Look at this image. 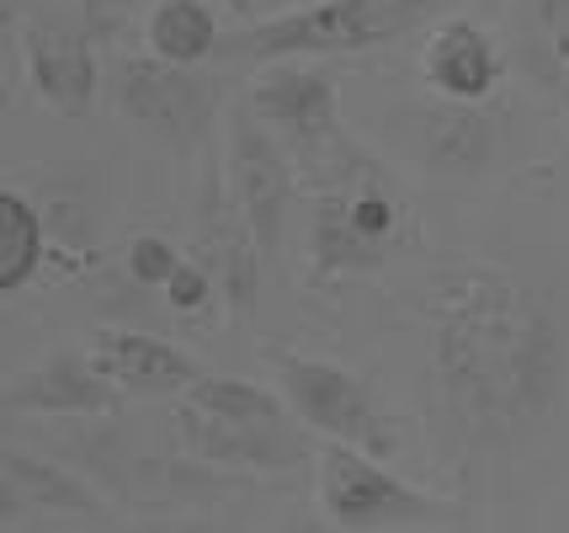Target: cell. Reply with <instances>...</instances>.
Segmentation results:
<instances>
[{
	"label": "cell",
	"instance_id": "6da1fadb",
	"mask_svg": "<svg viewBox=\"0 0 569 533\" xmlns=\"http://www.w3.org/2000/svg\"><path fill=\"white\" fill-rule=\"evenodd\" d=\"M421 326L431 401L458 458L517 448L559 411L569 320L548 288L496 261H458L426 283Z\"/></svg>",
	"mask_w": 569,
	"mask_h": 533
},
{
	"label": "cell",
	"instance_id": "7a4b0ae2",
	"mask_svg": "<svg viewBox=\"0 0 569 533\" xmlns=\"http://www.w3.org/2000/svg\"><path fill=\"white\" fill-rule=\"evenodd\" d=\"M458 0H320L303 11H282L272 22H250L223 32L208 65H277V59H336V53H368L383 43L410 38L431 17L452 11Z\"/></svg>",
	"mask_w": 569,
	"mask_h": 533
},
{
	"label": "cell",
	"instance_id": "3957f363",
	"mask_svg": "<svg viewBox=\"0 0 569 533\" xmlns=\"http://www.w3.org/2000/svg\"><path fill=\"white\" fill-rule=\"evenodd\" d=\"M64 448L123 512H198V507H223V502L256 496V475L219 470V464L187 454V448L149 454V448H139L118 427L70 432Z\"/></svg>",
	"mask_w": 569,
	"mask_h": 533
},
{
	"label": "cell",
	"instance_id": "277c9868",
	"mask_svg": "<svg viewBox=\"0 0 569 533\" xmlns=\"http://www.w3.org/2000/svg\"><path fill=\"white\" fill-rule=\"evenodd\" d=\"M267 124L277 128V139L288 145L298 166V181L303 187H330V181L362 171L372 160V150H362L341 128V102H336V80L325 70H303L298 59H277V65H261L256 80H250L246 97Z\"/></svg>",
	"mask_w": 569,
	"mask_h": 533
},
{
	"label": "cell",
	"instance_id": "5b68a950",
	"mask_svg": "<svg viewBox=\"0 0 569 533\" xmlns=\"http://www.w3.org/2000/svg\"><path fill=\"white\" fill-rule=\"evenodd\" d=\"M229 91L223 70L202 65H171L160 53H123L107 70V97L133 128L171 150H198L202 134L213 128Z\"/></svg>",
	"mask_w": 569,
	"mask_h": 533
},
{
	"label": "cell",
	"instance_id": "8992f818",
	"mask_svg": "<svg viewBox=\"0 0 569 533\" xmlns=\"http://www.w3.org/2000/svg\"><path fill=\"white\" fill-rule=\"evenodd\" d=\"M267 368H272L282 401L320 432L325 443H351L372 458H395L399 454V427L389 422L383 401L368 389V379H357L351 368L330 363V357L293 353L282 342L261 347Z\"/></svg>",
	"mask_w": 569,
	"mask_h": 533
},
{
	"label": "cell",
	"instance_id": "52a82bcc",
	"mask_svg": "<svg viewBox=\"0 0 569 533\" xmlns=\"http://www.w3.org/2000/svg\"><path fill=\"white\" fill-rule=\"evenodd\" d=\"M171 432L176 448L208 458L219 470H240V475H293L309 458L320 454L315 448V427L298 416L293 406L277 411H213L198 406L187 395H176L171 406Z\"/></svg>",
	"mask_w": 569,
	"mask_h": 533
},
{
	"label": "cell",
	"instance_id": "ba28073f",
	"mask_svg": "<svg viewBox=\"0 0 569 533\" xmlns=\"http://www.w3.org/2000/svg\"><path fill=\"white\" fill-rule=\"evenodd\" d=\"M315 470H320V507L336 529H437V523H463V512L452 502L399 481L383 458L362 454L351 443H325L315 454Z\"/></svg>",
	"mask_w": 569,
	"mask_h": 533
},
{
	"label": "cell",
	"instance_id": "9c48e42d",
	"mask_svg": "<svg viewBox=\"0 0 569 533\" xmlns=\"http://www.w3.org/2000/svg\"><path fill=\"white\" fill-rule=\"evenodd\" d=\"M229 187H234V198L246 208L267 261H272L282 251L288 208H293V193H298V166L288 155V145L277 139V128L250 102H240L229 112Z\"/></svg>",
	"mask_w": 569,
	"mask_h": 533
},
{
	"label": "cell",
	"instance_id": "30bf717a",
	"mask_svg": "<svg viewBox=\"0 0 569 533\" xmlns=\"http://www.w3.org/2000/svg\"><path fill=\"white\" fill-rule=\"evenodd\" d=\"M0 496H6L0 529H17L22 517L91 523V529L123 517V507L80 464L43 458V454H32V448H22V443H6V454H0Z\"/></svg>",
	"mask_w": 569,
	"mask_h": 533
},
{
	"label": "cell",
	"instance_id": "8fae6325",
	"mask_svg": "<svg viewBox=\"0 0 569 533\" xmlns=\"http://www.w3.org/2000/svg\"><path fill=\"white\" fill-rule=\"evenodd\" d=\"M198 240H202V267L219 283V299L234 320H250V309L261 299V267L267 251L250 229L246 208L234 198V187L223 171H208L198 204Z\"/></svg>",
	"mask_w": 569,
	"mask_h": 533
},
{
	"label": "cell",
	"instance_id": "7c38bea8",
	"mask_svg": "<svg viewBox=\"0 0 569 533\" xmlns=\"http://www.w3.org/2000/svg\"><path fill=\"white\" fill-rule=\"evenodd\" d=\"M97 49L101 43L86 32V22H59V17H27L22 22V65L32 76V91L59 118H86L97 107Z\"/></svg>",
	"mask_w": 569,
	"mask_h": 533
},
{
	"label": "cell",
	"instance_id": "4fadbf2b",
	"mask_svg": "<svg viewBox=\"0 0 569 533\" xmlns=\"http://www.w3.org/2000/svg\"><path fill=\"white\" fill-rule=\"evenodd\" d=\"M0 401L22 416H91V422H107L128 406V395L101 374L91 353H53L27 363L22 374L6 379Z\"/></svg>",
	"mask_w": 569,
	"mask_h": 533
},
{
	"label": "cell",
	"instance_id": "5bb4252c",
	"mask_svg": "<svg viewBox=\"0 0 569 533\" xmlns=\"http://www.w3.org/2000/svg\"><path fill=\"white\" fill-rule=\"evenodd\" d=\"M86 353L97 357V368L123 389L128 401H176L202 379V363L181 353L176 342L154 336V330H128V326H101Z\"/></svg>",
	"mask_w": 569,
	"mask_h": 533
},
{
	"label": "cell",
	"instance_id": "9a60e30c",
	"mask_svg": "<svg viewBox=\"0 0 569 533\" xmlns=\"http://www.w3.org/2000/svg\"><path fill=\"white\" fill-rule=\"evenodd\" d=\"M410 112V139L431 171L442 177H485L490 160L500 150V124L496 112H485V102H458L431 91V102L405 107Z\"/></svg>",
	"mask_w": 569,
	"mask_h": 533
},
{
	"label": "cell",
	"instance_id": "2e32d148",
	"mask_svg": "<svg viewBox=\"0 0 569 533\" xmlns=\"http://www.w3.org/2000/svg\"><path fill=\"white\" fill-rule=\"evenodd\" d=\"M389 256H395V246H383V240L351 214L347 177L315 193V214H309V278L336 283V278L383 273Z\"/></svg>",
	"mask_w": 569,
	"mask_h": 533
},
{
	"label": "cell",
	"instance_id": "e0dca14e",
	"mask_svg": "<svg viewBox=\"0 0 569 533\" xmlns=\"http://www.w3.org/2000/svg\"><path fill=\"white\" fill-rule=\"evenodd\" d=\"M43 225H49V256L64 273H80L101 256V177L91 166H59L43 171Z\"/></svg>",
	"mask_w": 569,
	"mask_h": 533
},
{
	"label": "cell",
	"instance_id": "ac0fdd59",
	"mask_svg": "<svg viewBox=\"0 0 569 533\" xmlns=\"http://www.w3.org/2000/svg\"><path fill=\"white\" fill-rule=\"evenodd\" d=\"M426 86L442 91V97H458V102H490L500 86V49L496 38L479 22H463V17H447L431 38H426L421 53Z\"/></svg>",
	"mask_w": 569,
	"mask_h": 533
},
{
	"label": "cell",
	"instance_id": "d6986e66",
	"mask_svg": "<svg viewBox=\"0 0 569 533\" xmlns=\"http://www.w3.org/2000/svg\"><path fill=\"white\" fill-rule=\"evenodd\" d=\"M517 65L548 86L553 97L569 91V0H521L517 6Z\"/></svg>",
	"mask_w": 569,
	"mask_h": 533
},
{
	"label": "cell",
	"instance_id": "ffe728a7",
	"mask_svg": "<svg viewBox=\"0 0 569 533\" xmlns=\"http://www.w3.org/2000/svg\"><path fill=\"white\" fill-rule=\"evenodd\" d=\"M49 256V225H43V208L32 204L17 187H0V288L17 294L38 278Z\"/></svg>",
	"mask_w": 569,
	"mask_h": 533
},
{
	"label": "cell",
	"instance_id": "44dd1931",
	"mask_svg": "<svg viewBox=\"0 0 569 533\" xmlns=\"http://www.w3.org/2000/svg\"><path fill=\"white\" fill-rule=\"evenodd\" d=\"M149 53L171 59V65H208L219 49L223 27L208 0H160L149 11Z\"/></svg>",
	"mask_w": 569,
	"mask_h": 533
},
{
	"label": "cell",
	"instance_id": "7402d4cb",
	"mask_svg": "<svg viewBox=\"0 0 569 533\" xmlns=\"http://www.w3.org/2000/svg\"><path fill=\"white\" fill-rule=\"evenodd\" d=\"M176 267H181V251H176L166 235H139L128 246V278L139 283V288H166Z\"/></svg>",
	"mask_w": 569,
	"mask_h": 533
},
{
	"label": "cell",
	"instance_id": "603a6c76",
	"mask_svg": "<svg viewBox=\"0 0 569 533\" xmlns=\"http://www.w3.org/2000/svg\"><path fill=\"white\" fill-rule=\"evenodd\" d=\"M213 294H219L213 273H208V267H192V261H181V267L171 273V283H166V299H171V309H181V315L202 309Z\"/></svg>",
	"mask_w": 569,
	"mask_h": 533
},
{
	"label": "cell",
	"instance_id": "cb8c5ba5",
	"mask_svg": "<svg viewBox=\"0 0 569 533\" xmlns=\"http://www.w3.org/2000/svg\"><path fill=\"white\" fill-rule=\"evenodd\" d=\"M559 102H565V107H569V91H565V97H559Z\"/></svg>",
	"mask_w": 569,
	"mask_h": 533
}]
</instances>
